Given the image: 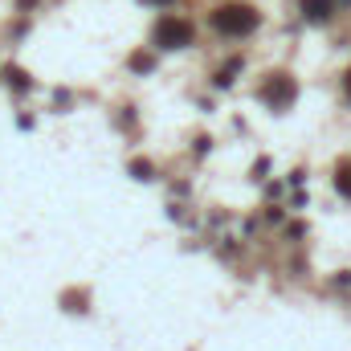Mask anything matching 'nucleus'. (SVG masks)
Segmentation results:
<instances>
[{
    "label": "nucleus",
    "instance_id": "1",
    "mask_svg": "<svg viewBox=\"0 0 351 351\" xmlns=\"http://www.w3.org/2000/svg\"><path fill=\"white\" fill-rule=\"evenodd\" d=\"M213 25H217V33H225V37H250V33L258 29V12H254L250 4H221V8L213 12Z\"/></svg>",
    "mask_w": 351,
    "mask_h": 351
},
{
    "label": "nucleus",
    "instance_id": "2",
    "mask_svg": "<svg viewBox=\"0 0 351 351\" xmlns=\"http://www.w3.org/2000/svg\"><path fill=\"white\" fill-rule=\"evenodd\" d=\"M192 25L188 21H180V16H164L160 25H156V45L160 49H184V45H192Z\"/></svg>",
    "mask_w": 351,
    "mask_h": 351
},
{
    "label": "nucleus",
    "instance_id": "3",
    "mask_svg": "<svg viewBox=\"0 0 351 351\" xmlns=\"http://www.w3.org/2000/svg\"><path fill=\"white\" fill-rule=\"evenodd\" d=\"M262 98L274 106V110H282V106H290V102H294V82H290V78H282V74H274V78L262 86Z\"/></svg>",
    "mask_w": 351,
    "mask_h": 351
},
{
    "label": "nucleus",
    "instance_id": "4",
    "mask_svg": "<svg viewBox=\"0 0 351 351\" xmlns=\"http://www.w3.org/2000/svg\"><path fill=\"white\" fill-rule=\"evenodd\" d=\"M331 12H335V0H302V16L315 21V25H323Z\"/></svg>",
    "mask_w": 351,
    "mask_h": 351
},
{
    "label": "nucleus",
    "instance_id": "5",
    "mask_svg": "<svg viewBox=\"0 0 351 351\" xmlns=\"http://www.w3.org/2000/svg\"><path fill=\"white\" fill-rule=\"evenodd\" d=\"M335 188L351 200V160H348V164H339V172H335Z\"/></svg>",
    "mask_w": 351,
    "mask_h": 351
},
{
    "label": "nucleus",
    "instance_id": "6",
    "mask_svg": "<svg viewBox=\"0 0 351 351\" xmlns=\"http://www.w3.org/2000/svg\"><path fill=\"white\" fill-rule=\"evenodd\" d=\"M343 90H348V98H351V70H348V78H343Z\"/></svg>",
    "mask_w": 351,
    "mask_h": 351
},
{
    "label": "nucleus",
    "instance_id": "7",
    "mask_svg": "<svg viewBox=\"0 0 351 351\" xmlns=\"http://www.w3.org/2000/svg\"><path fill=\"white\" fill-rule=\"evenodd\" d=\"M152 4H168V0H152Z\"/></svg>",
    "mask_w": 351,
    "mask_h": 351
}]
</instances>
